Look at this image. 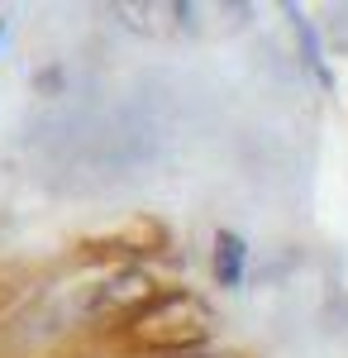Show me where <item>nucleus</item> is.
Here are the masks:
<instances>
[{"instance_id": "obj_5", "label": "nucleus", "mask_w": 348, "mask_h": 358, "mask_svg": "<svg viewBox=\"0 0 348 358\" xmlns=\"http://www.w3.org/2000/svg\"><path fill=\"white\" fill-rule=\"evenodd\" d=\"M287 15H291V29H296V38H300V53H305V62H310L324 82H329V67H324V57H320V38H315V29L305 24V20H300V10H291V5H287Z\"/></svg>"}, {"instance_id": "obj_3", "label": "nucleus", "mask_w": 348, "mask_h": 358, "mask_svg": "<svg viewBox=\"0 0 348 358\" xmlns=\"http://www.w3.org/2000/svg\"><path fill=\"white\" fill-rule=\"evenodd\" d=\"M210 273H215L219 287H243V273H248V244H243V234H234V229H219L215 234Z\"/></svg>"}, {"instance_id": "obj_1", "label": "nucleus", "mask_w": 348, "mask_h": 358, "mask_svg": "<svg viewBox=\"0 0 348 358\" xmlns=\"http://www.w3.org/2000/svg\"><path fill=\"white\" fill-rule=\"evenodd\" d=\"M215 334V310L201 292L191 287H172L162 292L153 306H143L129 320V339L148 354H187V349H205Z\"/></svg>"}, {"instance_id": "obj_6", "label": "nucleus", "mask_w": 348, "mask_h": 358, "mask_svg": "<svg viewBox=\"0 0 348 358\" xmlns=\"http://www.w3.org/2000/svg\"><path fill=\"white\" fill-rule=\"evenodd\" d=\"M158 358H219V354H205V349H187V354H158Z\"/></svg>"}, {"instance_id": "obj_2", "label": "nucleus", "mask_w": 348, "mask_h": 358, "mask_svg": "<svg viewBox=\"0 0 348 358\" xmlns=\"http://www.w3.org/2000/svg\"><path fill=\"white\" fill-rule=\"evenodd\" d=\"M162 292H158V282L143 273V268H124V273H115L106 277L96 292H91V301H86V310L91 315H115V320H134L143 306H153Z\"/></svg>"}, {"instance_id": "obj_4", "label": "nucleus", "mask_w": 348, "mask_h": 358, "mask_svg": "<svg viewBox=\"0 0 348 358\" xmlns=\"http://www.w3.org/2000/svg\"><path fill=\"white\" fill-rule=\"evenodd\" d=\"M115 15L129 29H138V34H162L158 15H167V5H115Z\"/></svg>"}, {"instance_id": "obj_7", "label": "nucleus", "mask_w": 348, "mask_h": 358, "mask_svg": "<svg viewBox=\"0 0 348 358\" xmlns=\"http://www.w3.org/2000/svg\"><path fill=\"white\" fill-rule=\"evenodd\" d=\"M0 38H5V20H0Z\"/></svg>"}]
</instances>
